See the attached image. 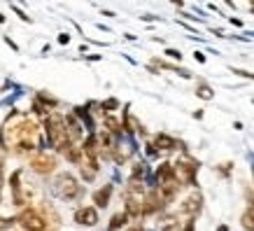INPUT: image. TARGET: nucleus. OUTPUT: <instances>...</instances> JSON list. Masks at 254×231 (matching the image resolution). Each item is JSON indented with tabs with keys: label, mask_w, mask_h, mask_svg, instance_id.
<instances>
[{
	"label": "nucleus",
	"mask_w": 254,
	"mask_h": 231,
	"mask_svg": "<svg viewBox=\"0 0 254 231\" xmlns=\"http://www.w3.org/2000/svg\"><path fill=\"white\" fill-rule=\"evenodd\" d=\"M45 131H47V140H49V145L54 147L56 152H65L70 147V140H68V131H65V119L61 115H52L47 117L45 122Z\"/></svg>",
	"instance_id": "1"
},
{
	"label": "nucleus",
	"mask_w": 254,
	"mask_h": 231,
	"mask_svg": "<svg viewBox=\"0 0 254 231\" xmlns=\"http://www.w3.org/2000/svg\"><path fill=\"white\" fill-rule=\"evenodd\" d=\"M54 194L63 201H75L82 196V187H79V182L75 180V175L61 173V175H56V180H54Z\"/></svg>",
	"instance_id": "2"
},
{
	"label": "nucleus",
	"mask_w": 254,
	"mask_h": 231,
	"mask_svg": "<svg viewBox=\"0 0 254 231\" xmlns=\"http://www.w3.org/2000/svg\"><path fill=\"white\" fill-rule=\"evenodd\" d=\"M173 170H175V180L180 185H193L196 182V173H198V161L185 156L177 163H173Z\"/></svg>",
	"instance_id": "3"
},
{
	"label": "nucleus",
	"mask_w": 254,
	"mask_h": 231,
	"mask_svg": "<svg viewBox=\"0 0 254 231\" xmlns=\"http://www.w3.org/2000/svg\"><path fill=\"white\" fill-rule=\"evenodd\" d=\"M59 161H56V154L54 152H47V150H40L31 156V170L38 173V175H49L54 173Z\"/></svg>",
	"instance_id": "4"
},
{
	"label": "nucleus",
	"mask_w": 254,
	"mask_h": 231,
	"mask_svg": "<svg viewBox=\"0 0 254 231\" xmlns=\"http://www.w3.org/2000/svg\"><path fill=\"white\" fill-rule=\"evenodd\" d=\"M16 222L21 224V229H26V231H47L45 215H40V210H35V208L21 210V215L16 217Z\"/></svg>",
	"instance_id": "5"
},
{
	"label": "nucleus",
	"mask_w": 254,
	"mask_h": 231,
	"mask_svg": "<svg viewBox=\"0 0 254 231\" xmlns=\"http://www.w3.org/2000/svg\"><path fill=\"white\" fill-rule=\"evenodd\" d=\"M163 206H166V201H163V196L159 194V189H152V192L142 199V215H154V213L163 210Z\"/></svg>",
	"instance_id": "6"
},
{
	"label": "nucleus",
	"mask_w": 254,
	"mask_h": 231,
	"mask_svg": "<svg viewBox=\"0 0 254 231\" xmlns=\"http://www.w3.org/2000/svg\"><path fill=\"white\" fill-rule=\"evenodd\" d=\"M75 222L82 227H96L98 224V210L93 206H84V208L75 210Z\"/></svg>",
	"instance_id": "7"
},
{
	"label": "nucleus",
	"mask_w": 254,
	"mask_h": 231,
	"mask_svg": "<svg viewBox=\"0 0 254 231\" xmlns=\"http://www.w3.org/2000/svg\"><path fill=\"white\" fill-rule=\"evenodd\" d=\"M200 208H203V196H200L198 192H193L191 196L182 203V208L180 210H182L185 215H189V220H196V215L200 213Z\"/></svg>",
	"instance_id": "8"
},
{
	"label": "nucleus",
	"mask_w": 254,
	"mask_h": 231,
	"mask_svg": "<svg viewBox=\"0 0 254 231\" xmlns=\"http://www.w3.org/2000/svg\"><path fill=\"white\" fill-rule=\"evenodd\" d=\"M63 119H65V131H68L70 145H77L79 140H82V124L77 122L75 115H68V117H63Z\"/></svg>",
	"instance_id": "9"
},
{
	"label": "nucleus",
	"mask_w": 254,
	"mask_h": 231,
	"mask_svg": "<svg viewBox=\"0 0 254 231\" xmlns=\"http://www.w3.org/2000/svg\"><path fill=\"white\" fill-rule=\"evenodd\" d=\"M156 182H159V187L161 185H168V182H177L175 180V170H173V163H161L159 168H156Z\"/></svg>",
	"instance_id": "10"
},
{
	"label": "nucleus",
	"mask_w": 254,
	"mask_h": 231,
	"mask_svg": "<svg viewBox=\"0 0 254 231\" xmlns=\"http://www.w3.org/2000/svg\"><path fill=\"white\" fill-rule=\"evenodd\" d=\"M152 147H154V150H166V152H168V150H177V147H180V143H177L175 138L166 136V133H156Z\"/></svg>",
	"instance_id": "11"
},
{
	"label": "nucleus",
	"mask_w": 254,
	"mask_h": 231,
	"mask_svg": "<svg viewBox=\"0 0 254 231\" xmlns=\"http://www.w3.org/2000/svg\"><path fill=\"white\" fill-rule=\"evenodd\" d=\"M110 196H112V185H103L98 192H93V203L98 208H105L110 203Z\"/></svg>",
	"instance_id": "12"
},
{
	"label": "nucleus",
	"mask_w": 254,
	"mask_h": 231,
	"mask_svg": "<svg viewBox=\"0 0 254 231\" xmlns=\"http://www.w3.org/2000/svg\"><path fill=\"white\" fill-rule=\"evenodd\" d=\"M105 129H108V133L112 136V138H117V136H122L124 126L119 119H115V117H105Z\"/></svg>",
	"instance_id": "13"
},
{
	"label": "nucleus",
	"mask_w": 254,
	"mask_h": 231,
	"mask_svg": "<svg viewBox=\"0 0 254 231\" xmlns=\"http://www.w3.org/2000/svg\"><path fill=\"white\" fill-rule=\"evenodd\" d=\"M126 222H128V215H126V213H117V215H112V220H110V231L124 229Z\"/></svg>",
	"instance_id": "14"
},
{
	"label": "nucleus",
	"mask_w": 254,
	"mask_h": 231,
	"mask_svg": "<svg viewBox=\"0 0 254 231\" xmlns=\"http://www.w3.org/2000/svg\"><path fill=\"white\" fill-rule=\"evenodd\" d=\"M240 222H243V227H245L247 231H254V208L245 210L243 217H240Z\"/></svg>",
	"instance_id": "15"
},
{
	"label": "nucleus",
	"mask_w": 254,
	"mask_h": 231,
	"mask_svg": "<svg viewBox=\"0 0 254 231\" xmlns=\"http://www.w3.org/2000/svg\"><path fill=\"white\" fill-rule=\"evenodd\" d=\"M196 93H198V96H200L203 100H210L212 96H215V93H212V89H210V86H205V84L198 86V91H196Z\"/></svg>",
	"instance_id": "16"
},
{
	"label": "nucleus",
	"mask_w": 254,
	"mask_h": 231,
	"mask_svg": "<svg viewBox=\"0 0 254 231\" xmlns=\"http://www.w3.org/2000/svg\"><path fill=\"white\" fill-rule=\"evenodd\" d=\"M163 229H166V231H180V224H177L175 217H168V220H166V224H163Z\"/></svg>",
	"instance_id": "17"
},
{
	"label": "nucleus",
	"mask_w": 254,
	"mask_h": 231,
	"mask_svg": "<svg viewBox=\"0 0 254 231\" xmlns=\"http://www.w3.org/2000/svg\"><path fill=\"white\" fill-rule=\"evenodd\" d=\"M14 224V220H9V217H0V231H5V229H9Z\"/></svg>",
	"instance_id": "18"
},
{
	"label": "nucleus",
	"mask_w": 254,
	"mask_h": 231,
	"mask_svg": "<svg viewBox=\"0 0 254 231\" xmlns=\"http://www.w3.org/2000/svg\"><path fill=\"white\" fill-rule=\"evenodd\" d=\"M231 168H233V163H222V166H217V170H219V173H222L224 177L231 173Z\"/></svg>",
	"instance_id": "19"
},
{
	"label": "nucleus",
	"mask_w": 254,
	"mask_h": 231,
	"mask_svg": "<svg viewBox=\"0 0 254 231\" xmlns=\"http://www.w3.org/2000/svg\"><path fill=\"white\" fill-rule=\"evenodd\" d=\"M117 105H119V103H117L115 98H110V100H105V103H103V105H100V108H103V110H115Z\"/></svg>",
	"instance_id": "20"
},
{
	"label": "nucleus",
	"mask_w": 254,
	"mask_h": 231,
	"mask_svg": "<svg viewBox=\"0 0 254 231\" xmlns=\"http://www.w3.org/2000/svg\"><path fill=\"white\" fill-rule=\"evenodd\" d=\"M166 54H168L170 59H177V61H180V59H182V54H180V52H177V49H168V52H166Z\"/></svg>",
	"instance_id": "21"
},
{
	"label": "nucleus",
	"mask_w": 254,
	"mask_h": 231,
	"mask_svg": "<svg viewBox=\"0 0 254 231\" xmlns=\"http://www.w3.org/2000/svg\"><path fill=\"white\" fill-rule=\"evenodd\" d=\"M182 231H193V220H189V222H187V227Z\"/></svg>",
	"instance_id": "22"
},
{
	"label": "nucleus",
	"mask_w": 254,
	"mask_h": 231,
	"mask_svg": "<svg viewBox=\"0 0 254 231\" xmlns=\"http://www.w3.org/2000/svg\"><path fill=\"white\" fill-rule=\"evenodd\" d=\"M0 201H2V180H0Z\"/></svg>",
	"instance_id": "23"
},
{
	"label": "nucleus",
	"mask_w": 254,
	"mask_h": 231,
	"mask_svg": "<svg viewBox=\"0 0 254 231\" xmlns=\"http://www.w3.org/2000/svg\"><path fill=\"white\" fill-rule=\"evenodd\" d=\"M219 231H229V229H226V227H219Z\"/></svg>",
	"instance_id": "24"
},
{
	"label": "nucleus",
	"mask_w": 254,
	"mask_h": 231,
	"mask_svg": "<svg viewBox=\"0 0 254 231\" xmlns=\"http://www.w3.org/2000/svg\"><path fill=\"white\" fill-rule=\"evenodd\" d=\"M0 21H5V16H2V14H0Z\"/></svg>",
	"instance_id": "25"
}]
</instances>
